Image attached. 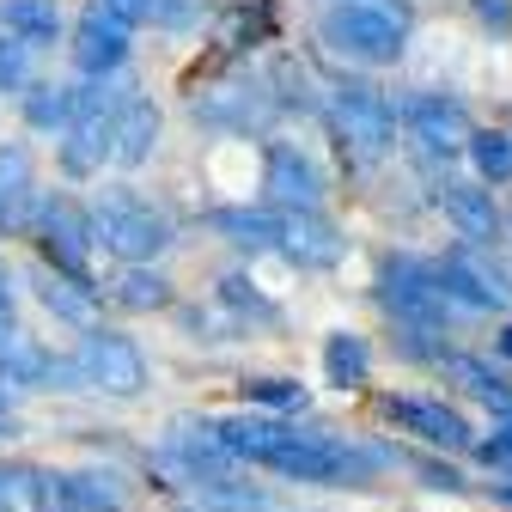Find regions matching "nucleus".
Wrapping results in <instances>:
<instances>
[{"mask_svg":"<svg viewBox=\"0 0 512 512\" xmlns=\"http://www.w3.org/2000/svg\"><path fill=\"white\" fill-rule=\"evenodd\" d=\"M439 208H445V220L458 226V238L464 244H494L500 238V208H494V196L482 183H464V177H445L439 183Z\"/></svg>","mask_w":512,"mask_h":512,"instance_id":"15","label":"nucleus"},{"mask_svg":"<svg viewBox=\"0 0 512 512\" xmlns=\"http://www.w3.org/2000/svg\"><path fill=\"white\" fill-rule=\"evenodd\" d=\"M263 189H269V202L281 214H305V208L324 202V171L311 165V153H299L287 141H269V153H263Z\"/></svg>","mask_w":512,"mask_h":512,"instance_id":"10","label":"nucleus"},{"mask_svg":"<svg viewBox=\"0 0 512 512\" xmlns=\"http://www.w3.org/2000/svg\"><path fill=\"white\" fill-rule=\"evenodd\" d=\"M116 110L122 104H110L98 80L80 86V116L61 135V171L68 177H92V171H104V159H116Z\"/></svg>","mask_w":512,"mask_h":512,"instance_id":"6","label":"nucleus"},{"mask_svg":"<svg viewBox=\"0 0 512 512\" xmlns=\"http://www.w3.org/2000/svg\"><path fill=\"white\" fill-rule=\"evenodd\" d=\"M324 43L348 61H366V68H391L409 43V19L391 0H336L324 13Z\"/></svg>","mask_w":512,"mask_h":512,"instance_id":"1","label":"nucleus"},{"mask_svg":"<svg viewBox=\"0 0 512 512\" xmlns=\"http://www.w3.org/2000/svg\"><path fill=\"white\" fill-rule=\"evenodd\" d=\"M189 13H196V0H153L159 25H189Z\"/></svg>","mask_w":512,"mask_h":512,"instance_id":"36","label":"nucleus"},{"mask_svg":"<svg viewBox=\"0 0 512 512\" xmlns=\"http://www.w3.org/2000/svg\"><path fill=\"white\" fill-rule=\"evenodd\" d=\"M214 232H226L238 250H275V232H281V214H263V208H214L208 214Z\"/></svg>","mask_w":512,"mask_h":512,"instance_id":"25","label":"nucleus"},{"mask_svg":"<svg viewBox=\"0 0 512 512\" xmlns=\"http://www.w3.org/2000/svg\"><path fill=\"white\" fill-rule=\"evenodd\" d=\"M275 214H281V208H275ZM275 250L287 256V263H299V269H336L342 250H348V238L336 232V220H324L317 208H305V214H281Z\"/></svg>","mask_w":512,"mask_h":512,"instance_id":"12","label":"nucleus"},{"mask_svg":"<svg viewBox=\"0 0 512 512\" xmlns=\"http://www.w3.org/2000/svg\"><path fill=\"white\" fill-rule=\"evenodd\" d=\"M494 348H500V354H506V360H512V324H506V330H500V342H494Z\"/></svg>","mask_w":512,"mask_h":512,"instance_id":"38","label":"nucleus"},{"mask_svg":"<svg viewBox=\"0 0 512 512\" xmlns=\"http://www.w3.org/2000/svg\"><path fill=\"white\" fill-rule=\"evenodd\" d=\"M336 128L348 135V147L360 153H384L397 141V110L378 98V86L366 80H342L336 86Z\"/></svg>","mask_w":512,"mask_h":512,"instance_id":"9","label":"nucleus"},{"mask_svg":"<svg viewBox=\"0 0 512 512\" xmlns=\"http://www.w3.org/2000/svg\"><path fill=\"white\" fill-rule=\"evenodd\" d=\"M0 372H7L13 384H25V391H43L49 378H61V360H55L31 330L7 324V330H0Z\"/></svg>","mask_w":512,"mask_h":512,"instance_id":"19","label":"nucleus"},{"mask_svg":"<svg viewBox=\"0 0 512 512\" xmlns=\"http://www.w3.org/2000/svg\"><path fill=\"white\" fill-rule=\"evenodd\" d=\"M74 116H80V86H55V80L25 86V122L37 135H68Z\"/></svg>","mask_w":512,"mask_h":512,"instance_id":"21","label":"nucleus"},{"mask_svg":"<svg viewBox=\"0 0 512 512\" xmlns=\"http://www.w3.org/2000/svg\"><path fill=\"white\" fill-rule=\"evenodd\" d=\"M49 506V476L31 464H0V512H43Z\"/></svg>","mask_w":512,"mask_h":512,"instance_id":"27","label":"nucleus"},{"mask_svg":"<svg viewBox=\"0 0 512 512\" xmlns=\"http://www.w3.org/2000/svg\"><path fill=\"white\" fill-rule=\"evenodd\" d=\"M13 433H19V427H13V415H7V409H0V439H13Z\"/></svg>","mask_w":512,"mask_h":512,"instance_id":"39","label":"nucleus"},{"mask_svg":"<svg viewBox=\"0 0 512 512\" xmlns=\"http://www.w3.org/2000/svg\"><path fill=\"white\" fill-rule=\"evenodd\" d=\"M366 372H372V348H366V336L336 330V336L324 342V378L336 384V391H354V384H366Z\"/></svg>","mask_w":512,"mask_h":512,"instance_id":"26","label":"nucleus"},{"mask_svg":"<svg viewBox=\"0 0 512 512\" xmlns=\"http://www.w3.org/2000/svg\"><path fill=\"white\" fill-rule=\"evenodd\" d=\"M49 506L55 512H122L128 488L110 470H68V476H49Z\"/></svg>","mask_w":512,"mask_h":512,"instance_id":"16","label":"nucleus"},{"mask_svg":"<svg viewBox=\"0 0 512 512\" xmlns=\"http://www.w3.org/2000/svg\"><path fill=\"white\" fill-rule=\"evenodd\" d=\"M98 7H104L110 19H122L128 31H135V25H147V19H153V0H98Z\"/></svg>","mask_w":512,"mask_h":512,"instance_id":"34","label":"nucleus"},{"mask_svg":"<svg viewBox=\"0 0 512 512\" xmlns=\"http://www.w3.org/2000/svg\"><path fill=\"white\" fill-rule=\"evenodd\" d=\"M153 147H159L153 98H122V110H116V165H147Z\"/></svg>","mask_w":512,"mask_h":512,"instance_id":"20","label":"nucleus"},{"mask_svg":"<svg viewBox=\"0 0 512 512\" xmlns=\"http://www.w3.org/2000/svg\"><path fill=\"white\" fill-rule=\"evenodd\" d=\"M0 384H13V378H7V372H0ZM0 409H7V391H0Z\"/></svg>","mask_w":512,"mask_h":512,"instance_id":"41","label":"nucleus"},{"mask_svg":"<svg viewBox=\"0 0 512 512\" xmlns=\"http://www.w3.org/2000/svg\"><path fill=\"white\" fill-rule=\"evenodd\" d=\"M403 122H409L415 147L433 153V159H458V153H470V141H476L464 104L445 98V92H415V98H403Z\"/></svg>","mask_w":512,"mask_h":512,"instance_id":"7","label":"nucleus"},{"mask_svg":"<svg viewBox=\"0 0 512 512\" xmlns=\"http://www.w3.org/2000/svg\"><path fill=\"white\" fill-rule=\"evenodd\" d=\"M92 226H98V244L116 256V263H128V269L153 263V256L171 244V220L159 208H147L141 196H104L92 208Z\"/></svg>","mask_w":512,"mask_h":512,"instance_id":"2","label":"nucleus"},{"mask_svg":"<svg viewBox=\"0 0 512 512\" xmlns=\"http://www.w3.org/2000/svg\"><path fill=\"white\" fill-rule=\"evenodd\" d=\"M37 244H43V263L49 269H61L68 281H80V287H92V269H86V256H92V244H98V226H92V208H80L74 196H49L43 208H37Z\"/></svg>","mask_w":512,"mask_h":512,"instance_id":"4","label":"nucleus"},{"mask_svg":"<svg viewBox=\"0 0 512 512\" xmlns=\"http://www.w3.org/2000/svg\"><path fill=\"white\" fill-rule=\"evenodd\" d=\"M165 299H171V281L153 275V269H128L116 281V305H128V311H159Z\"/></svg>","mask_w":512,"mask_h":512,"instance_id":"29","label":"nucleus"},{"mask_svg":"<svg viewBox=\"0 0 512 512\" xmlns=\"http://www.w3.org/2000/svg\"><path fill=\"white\" fill-rule=\"evenodd\" d=\"M220 427V445L232 458H244V464H263V470H275L281 464V452L293 445V427L287 421H275V415H226V421H214Z\"/></svg>","mask_w":512,"mask_h":512,"instance_id":"14","label":"nucleus"},{"mask_svg":"<svg viewBox=\"0 0 512 512\" xmlns=\"http://www.w3.org/2000/svg\"><path fill=\"white\" fill-rule=\"evenodd\" d=\"M378 299L384 311L397 317V324L409 330H439V317H445V281L433 263H421V256H391V263L378 269Z\"/></svg>","mask_w":512,"mask_h":512,"instance_id":"3","label":"nucleus"},{"mask_svg":"<svg viewBox=\"0 0 512 512\" xmlns=\"http://www.w3.org/2000/svg\"><path fill=\"white\" fill-rule=\"evenodd\" d=\"M470 165H476L482 183H506V177H512V135H500V128H476Z\"/></svg>","mask_w":512,"mask_h":512,"instance_id":"28","label":"nucleus"},{"mask_svg":"<svg viewBox=\"0 0 512 512\" xmlns=\"http://www.w3.org/2000/svg\"><path fill=\"white\" fill-rule=\"evenodd\" d=\"M25 80H31V43L0 31V92H19Z\"/></svg>","mask_w":512,"mask_h":512,"instance_id":"31","label":"nucleus"},{"mask_svg":"<svg viewBox=\"0 0 512 512\" xmlns=\"http://www.w3.org/2000/svg\"><path fill=\"white\" fill-rule=\"evenodd\" d=\"M275 116V98L263 86H214L208 98H196V122H214V128H269Z\"/></svg>","mask_w":512,"mask_h":512,"instance_id":"17","label":"nucleus"},{"mask_svg":"<svg viewBox=\"0 0 512 512\" xmlns=\"http://www.w3.org/2000/svg\"><path fill=\"white\" fill-rule=\"evenodd\" d=\"M74 366H80L86 391H104V397H141L147 391V360H141V348L128 342V336H116V330H86Z\"/></svg>","mask_w":512,"mask_h":512,"instance_id":"5","label":"nucleus"},{"mask_svg":"<svg viewBox=\"0 0 512 512\" xmlns=\"http://www.w3.org/2000/svg\"><path fill=\"white\" fill-rule=\"evenodd\" d=\"M482 464H488V470H506V476H512V415H506V421L494 427V439H482Z\"/></svg>","mask_w":512,"mask_h":512,"instance_id":"32","label":"nucleus"},{"mask_svg":"<svg viewBox=\"0 0 512 512\" xmlns=\"http://www.w3.org/2000/svg\"><path fill=\"white\" fill-rule=\"evenodd\" d=\"M37 189L25 147H0V232H31L37 226Z\"/></svg>","mask_w":512,"mask_h":512,"instance_id":"18","label":"nucleus"},{"mask_svg":"<svg viewBox=\"0 0 512 512\" xmlns=\"http://www.w3.org/2000/svg\"><path fill=\"white\" fill-rule=\"evenodd\" d=\"M470 13L488 25V31H500V37H512V0H470Z\"/></svg>","mask_w":512,"mask_h":512,"instance_id":"33","label":"nucleus"},{"mask_svg":"<svg viewBox=\"0 0 512 512\" xmlns=\"http://www.w3.org/2000/svg\"><path fill=\"white\" fill-rule=\"evenodd\" d=\"M384 421L421 445H439V452H464L470 445V421L433 397H384Z\"/></svg>","mask_w":512,"mask_h":512,"instance_id":"11","label":"nucleus"},{"mask_svg":"<svg viewBox=\"0 0 512 512\" xmlns=\"http://www.w3.org/2000/svg\"><path fill=\"white\" fill-rule=\"evenodd\" d=\"M0 25L31 49H49L61 37V7L55 0H0Z\"/></svg>","mask_w":512,"mask_h":512,"instance_id":"22","label":"nucleus"},{"mask_svg":"<svg viewBox=\"0 0 512 512\" xmlns=\"http://www.w3.org/2000/svg\"><path fill=\"white\" fill-rule=\"evenodd\" d=\"M31 287H37V299L61 317V324H92V287H80V281H68L61 269H31Z\"/></svg>","mask_w":512,"mask_h":512,"instance_id":"24","label":"nucleus"},{"mask_svg":"<svg viewBox=\"0 0 512 512\" xmlns=\"http://www.w3.org/2000/svg\"><path fill=\"white\" fill-rule=\"evenodd\" d=\"M244 403H263V409H299V403H305V384H293V378H244Z\"/></svg>","mask_w":512,"mask_h":512,"instance_id":"30","label":"nucleus"},{"mask_svg":"<svg viewBox=\"0 0 512 512\" xmlns=\"http://www.w3.org/2000/svg\"><path fill=\"white\" fill-rule=\"evenodd\" d=\"M494 494H500V506H512V476H506V482H500Z\"/></svg>","mask_w":512,"mask_h":512,"instance_id":"40","label":"nucleus"},{"mask_svg":"<svg viewBox=\"0 0 512 512\" xmlns=\"http://www.w3.org/2000/svg\"><path fill=\"white\" fill-rule=\"evenodd\" d=\"M439 281H445V299L464 305V311H506V305H512V287H506V275L482 256V244L445 250Z\"/></svg>","mask_w":512,"mask_h":512,"instance_id":"8","label":"nucleus"},{"mask_svg":"<svg viewBox=\"0 0 512 512\" xmlns=\"http://www.w3.org/2000/svg\"><path fill=\"white\" fill-rule=\"evenodd\" d=\"M7 324H13V287L0 281V330H7Z\"/></svg>","mask_w":512,"mask_h":512,"instance_id":"37","label":"nucleus"},{"mask_svg":"<svg viewBox=\"0 0 512 512\" xmlns=\"http://www.w3.org/2000/svg\"><path fill=\"white\" fill-rule=\"evenodd\" d=\"M122 61H128V25L110 19L98 0H92V7L80 13V25H74V68L86 80H110Z\"/></svg>","mask_w":512,"mask_h":512,"instance_id":"13","label":"nucleus"},{"mask_svg":"<svg viewBox=\"0 0 512 512\" xmlns=\"http://www.w3.org/2000/svg\"><path fill=\"white\" fill-rule=\"evenodd\" d=\"M415 470H421V482L439 488V494H458V488H464V476H458L452 464H415Z\"/></svg>","mask_w":512,"mask_h":512,"instance_id":"35","label":"nucleus"},{"mask_svg":"<svg viewBox=\"0 0 512 512\" xmlns=\"http://www.w3.org/2000/svg\"><path fill=\"white\" fill-rule=\"evenodd\" d=\"M439 372L452 378V384H464V391L476 397V403H494V409H512V384L488 366V360H476V354H439Z\"/></svg>","mask_w":512,"mask_h":512,"instance_id":"23","label":"nucleus"}]
</instances>
